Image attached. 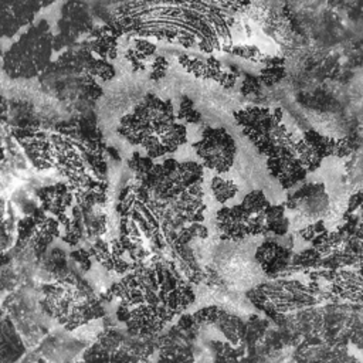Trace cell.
<instances>
[{
  "instance_id": "1",
  "label": "cell",
  "mask_w": 363,
  "mask_h": 363,
  "mask_svg": "<svg viewBox=\"0 0 363 363\" xmlns=\"http://www.w3.org/2000/svg\"><path fill=\"white\" fill-rule=\"evenodd\" d=\"M254 0H130L121 4L111 24L122 35L155 38L197 48L228 52L235 44L237 17L250 11Z\"/></svg>"
},
{
  "instance_id": "2",
  "label": "cell",
  "mask_w": 363,
  "mask_h": 363,
  "mask_svg": "<svg viewBox=\"0 0 363 363\" xmlns=\"http://www.w3.org/2000/svg\"><path fill=\"white\" fill-rule=\"evenodd\" d=\"M242 133L265 157L267 169L284 189H291L315 170L320 157L309 142L288 128L281 108L247 106L234 113Z\"/></svg>"
},
{
  "instance_id": "3",
  "label": "cell",
  "mask_w": 363,
  "mask_h": 363,
  "mask_svg": "<svg viewBox=\"0 0 363 363\" xmlns=\"http://www.w3.org/2000/svg\"><path fill=\"white\" fill-rule=\"evenodd\" d=\"M118 133L129 143L142 146L152 159L176 152L187 140L186 126L179 122L173 104L153 94L145 95L122 116Z\"/></svg>"
},
{
  "instance_id": "4",
  "label": "cell",
  "mask_w": 363,
  "mask_h": 363,
  "mask_svg": "<svg viewBox=\"0 0 363 363\" xmlns=\"http://www.w3.org/2000/svg\"><path fill=\"white\" fill-rule=\"evenodd\" d=\"M54 50V35L41 20L31 24L20 38L13 43L3 57V69L11 78H33L40 75L50 64Z\"/></svg>"
},
{
  "instance_id": "5",
  "label": "cell",
  "mask_w": 363,
  "mask_h": 363,
  "mask_svg": "<svg viewBox=\"0 0 363 363\" xmlns=\"http://www.w3.org/2000/svg\"><path fill=\"white\" fill-rule=\"evenodd\" d=\"M193 149L201 164L217 174L228 173L237 156V143L224 128H204Z\"/></svg>"
},
{
  "instance_id": "6",
  "label": "cell",
  "mask_w": 363,
  "mask_h": 363,
  "mask_svg": "<svg viewBox=\"0 0 363 363\" xmlns=\"http://www.w3.org/2000/svg\"><path fill=\"white\" fill-rule=\"evenodd\" d=\"M57 26L58 34L54 35V50L74 44L78 37L89 34L94 28L89 9L81 0H69L64 4Z\"/></svg>"
},
{
  "instance_id": "7",
  "label": "cell",
  "mask_w": 363,
  "mask_h": 363,
  "mask_svg": "<svg viewBox=\"0 0 363 363\" xmlns=\"http://www.w3.org/2000/svg\"><path fill=\"white\" fill-rule=\"evenodd\" d=\"M177 62L191 75L200 79H210L214 81L225 88H231L235 85L238 74L228 71L217 58L207 57L200 58L191 54H180L177 57Z\"/></svg>"
},
{
  "instance_id": "8",
  "label": "cell",
  "mask_w": 363,
  "mask_h": 363,
  "mask_svg": "<svg viewBox=\"0 0 363 363\" xmlns=\"http://www.w3.org/2000/svg\"><path fill=\"white\" fill-rule=\"evenodd\" d=\"M35 0H3V31L14 35L21 27L28 26L40 11Z\"/></svg>"
},
{
  "instance_id": "9",
  "label": "cell",
  "mask_w": 363,
  "mask_h": 363,
  "mask_svg": "<svg viewBox=\"0 0 363 363\" xmlns=\"http://www.w3.org/2000/svg\"><path fill=\"white\" fill-rule=\"evenodd\" d=\"M210 189L213 191L216 201L218 203H227L228 200L234 199L238 193V184L234 182V179L227 177L225 174H216L211 179Z\"/></svg>"
},
{
  "instance_id": "10",
  "label": "cell",
  "mask_w": 363,
  "mask_h": 363,
  "mask_svg": "<svg viewBox=\"0 0 363 363\" xmlns=\"http://www.w3.org/2000/svg\"><path fill=\"white\" fill-rule=\"evenodd\" d=\"M230 54L240 57L242 60L247 61H252V62H264L267 60V54L262 52V50H259L257 45L254 44H234L230 51Z\"/></svg>"
},
{
  "instance_id": "11",
  "label": "cell",
  "mask_w": 363,
  "mask_h": 363,
  "mask_svg": "<svg viewBox=\"0 0 363 363\" xmlns=\"http://www.w3.org/2000/svg\"><path fill=\"white\" fill-rule=\"evenodd\" d=\"M179 119L182 121H186V122H190V123H197L200 122L201 119V115L200 112L194 108V104L190 98L184 96L182 101H180V108H179V113H177Z\"/></svg>"
},
{
  "instance_id": "12",
  "label": "cell",
  "mask_w": 363,
  "mask_h": 363,
  "mask_svg": "<svg viewBox=\"0 0 363 363\" xmlns=\"http://www.w3.org/2000/svg\"><path fill=\"white\" fill-rule=\"evenodd\" d=\"M169 69V61L163 55H156L150 64V78L162 79Z\"/></svg>"
}]
</instances>
